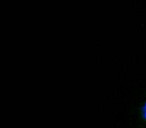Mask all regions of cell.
<instances>
[{
	"mask_svg": "<svg viewBox=\"0 0 146 128\" xmlns=\"http://www.w3.org/2000/svg\"><path fill=\"white\" fill-rule=\"evenodd\" d=\"M144 116L146 118V104H145V107H144Z\"/></svg>",
	"mask_w": 146,
	"mask_h": 128,
	"instance_id": "6da1fadb",
	"label": "cell"
}]
</instances>
